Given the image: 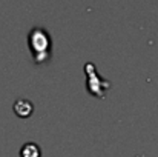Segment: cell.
Here are the masks:
<instances>
[{"mask_svg": "<svg viewBox=\"0 0 158 157\" xmlns=\"http://www.w3.org/2000/svg\"><path fill=\"white\" fill-rule=\"evenodd\" d=\"M20 156L22 157H40L42 151L39 148L37 143H25L23 148L20 150Z\"/></svg>", "mask_w": 158, "mask_h": 157, "instance_id": "277c9868", "label": "cell"}, {"mask_svg": "<svg viewBox=\"0 0 158 157\" xmlns=\"http://www.w3.org/2000/svg\"><path fill=\"white\" fill-rule=\"evenodd\" d=\"M29 46H31V52L35 59V62H43L48 57V51L51 46V40L46 34V31L35 28L31 31L29 34Z\"/></svg>", "mask_w": 158, "mask_h": 157, "instance_id": "6da1fadb", "label": "cell"}, {"mask_svg": "<svg viewBox=\"0 0 158 157\" xmlns=\"http://www.w3.org/2000/svg\"><path fill=\"white\" fill-rule=\"evenodd\" d=\"M86 72H88V77H89V82H88L89 93L98 96L100 99H103V89L105 88L98 85V79H97V74H95V66L91 65V63H88L86 65Z\"/></svg>", "mask_w": 158, "mask_h": 157, "instance_id": "7a4b0ae2", "label": "cell"}, {"mask_svg": "<svg viewBox=\"0 0 158 157\" xmlns=\"http://www.w3.org/2000/svg\"><path fill=\"white\" fill-rule=\"evenodd\" d=\"M32 111H34V105L26 99H19L14 103V112L22 119H28L32 114Z\"/></svg>", "mask_w": 158, "mask_h": 157, "instance_id": "3957f363", "label": "cell"}]
</instances>
